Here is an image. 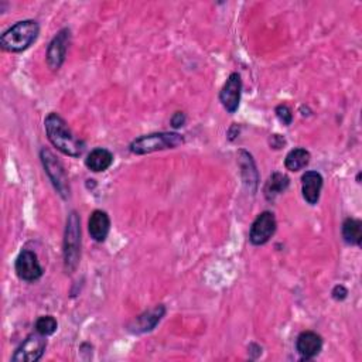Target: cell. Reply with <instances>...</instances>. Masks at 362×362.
Listing matches in <instances>:
<instances>
[{
  "label": "cell",
  "mask_w": 362,
  "mask_h": 362,
  "mask_svg": "<svg viewBox=\"0 0 362 362\" xmlns=\"http://www.w3.org/2000/svg\"><path fill=\"white\" fill-rule=\"evenodd\" d=\"M44 128L51 144L57 147V150H59L63 155L70 158H79L84 153V142L71 132L66 120L58 113L51 112L46 117Z\"/></svg>",
  "instance_id": "6da1fadb"
},
{
  "label": "cell",
  "mask_w": 362,
  "mask_h": 362,
  "mask_svg": "<svg viewBox=\"0 0 362 362\" xmlns=\"http://www.w3.org/2000/svg\"><path fill=\"white\" fill-rule=\"evenodd\" d=\"M40 35V26L36 20L17 21L0 37V46L9 53H21L32 46Z\"/></svg>",
  "instance_id": "7a4b0ae2"
},
{
  "label": "cell",
  "mask_w": 362,
  "mask_h": 362,
  "mask_svg": "<svg viewBox=\"0 0 362 362\" xmlns=\"http://www.w3.org/2000/svg\"><path fill=\"white\" fill-rule=\"evenodd\" d=\"M81 258V220L77 211H71L64 234V267L67 274H74Z\"/></svg>",
  "instance_id": "3957f363"
},
{
  "label": "cell",
  "mask_w": 362,
  "mask_h": 362,
  "mask_svg": "<svg viewBox=\"0 0 362 362\" xmlns=\"http://www.w3.org/2000/svg\"><path fill=\"white\" fill-rule=\"evenodd\" d=\"M184 143V139L175 132H160V133H150L135 139L131 143L129 150L133 155L142 156L153 152H160L166 149H175Z\"/></svg>",
  "instance_id": "277c9868"
},
{
  "label": "cell",
  "mask_w": 362,
  "mask_h": 362,
  "mask_svg": "<svg viewBox=\"0 0 362 362\" xmlns=\"http://www.w3.org/2000/svg\"><path fill=\"white\" fill-rule=\"evenodd\" d=\"M40 159L43 163V167L51 181V184L54 186L55 191L61 196L64 200L70 197V183H68V177L66 173V169L63 163L59 162L53 152H50L48 149H41L40 152Z\"/></svg>",
  "instance_id": "5b68a950"
},
{
  "label": "cell",
  "mask_w": 362,
  "mask_h": 362,
  "mask_svg": "<svg viewBox=\"0 0 362 362\" xmlns=\"http://www.w3.org/2000/svg\"><path fill=\"white\" fill-rule=\"evenodd\" d=\"M71 41L70 28H61L54 36L47 48V64L53 71H58L66 61L67 51Z\"/></svg>",
  "instance_id": "8992f818"
},
{
  "label": "cell",
  "mask_w": 362,
  "mask_h": 362,
  "mask_svg": "<svg viewBox=\"0 0 362 362\" xmlns=\"http://www.w3.org/2000/svg\"><path fill=\"white\" fill-rule=\"evenodd\" d=\"M46 347H47L46 337L36 331V333L30 334L20 344V347L13 354L12 361L13 362H36L44 355Z\"/></svg>",
  "instance_id": "52a82bcc"
},
{
  "label": "cell",
  "mask_w": 362,
  "mask_h": 362,
  "mask_svg": "<svg viewBox=\"0 0 362 362\" xmlns=\"http://www.w3.org/2000/svg\"><path fill=\"white\" fill-rule=\"evenodd\" d=\"M276 218L270 213V211H263L260 213L256 220L254 221L249 232V240L251 244L255 247L265 245L269 242V239L275 235L276 232Z\"/></svg>",
  "instance_id": "ba28073f"
},
{
  "label": "cell",
  "mask_w": 362,
  "mask_h": 362,
  "mask_svg": "<svg viewBox=\"0 0 362 362\" xmlns=\"http://www.w3.org/2000/svg\"><path fill=\"white\" fill-rule=\"evenodd\" d=\"M16 275L20 280L36 282L43 276V267L33 251L23 249L15 263Z\"/></svg>",
  "instance_id": "9c48e42d"
},
{
  "label": "cell",
  "mask_w": 362,
  "mask_h": 362,
  "mask_svg": "<svg viewBox=\"0 0 362 362\" xmlns=\"http://www.w3.org/2000/svg\"><path fill=\"white\" fill-rule=\"evenodd\" d=\"M240 94H242V79L238 73H232L220 93V101L228 113H235L238 111Z\"/></svg>",
  "instance_id": "30bf717a"
},
{
  "label": "cell",
  "mask_w": 362,
  "mask_h": 362,
  "mask_svg": "<svg viewBox=\"0 0 362 362\" xmlns=\"http://www.w3.org/2000/svg\"><path fill=\"white\" fill-rule=\"evenodd\" d=\"M166 314V307L163 305H158L156 307L150 309L140 316H137L128 327V330L133 334H143L152 331L164 317Z\"/></svg>",
  "instance_id": "8fae6325"
},
{
  "label": "cell",
  "mask_w": 362,
  "mask_h": 362,
  "mask_svg": "<svg viewBox=\"0 0 362 362\" xmlns=\"http://www.w3.org/2000/svg\"><path fill=\"white\" fill-rule=\"evenodd\" d=\"M323 348V339L314 331H305L297 337L296 350L303 359H312L320 354Z\"/></svg>",
  "instance_id": "7c38bea8"
},
{
  "label": "cell",
  "mask_w": 362,
  "mask_h": 362,
  "mask_svg": "<svg viewBox=\"0 0 362 362\" xmlns=\"http://www.w3.org/2000/svg\"><path fill=\"white\" fill-rule=\"evenodd\" d=\"M323 189V175L318 171H306L301 175V191H303V198L307 204L316 205L320 200Z\"/></svg>",
  "instance_id": "4fadbf2b"
},
{
  "label": "cell",
  "mask_w": 362,
  "mask_h": 362,
  "mask_svg": "<svg viewBox=\"0 0 362 362\" xmlns=\"http://www.w3.org/2000/svg\"><path fill=\"white\" fill-rule=\"evenodd\" d=\"M111 231V220L105 211L95 209L88 220V232L95 242H105Z\"/></svg>",
  "instance_id": "5bb4252c"
},
{
  "label": "cell",
  "mask_w": 362,
  "mask_h": 362,
  "mask_svg": "<svg viewBox=\"0 0 362 362\" xmlns=\"http://www.w3.org/2000/svg\"><path fill=\"white\" fill-rule=\"evenodd\" d=\"M113 163V155L104 147H97L85 159V166L94 173L108 170Z\"/></svg>",
  "instance_id": "9a60e30c"
},
{
  "label": "cell",
  "mask_w": 362,
  "mask_h": 362,
  "mask_svg": "<svg viewBox=\"0 0 362 362\" xmlns=\"http://www.w3.org/2000/svg\"><path fill=\"white\" fill-rule=\"evenodd\" d=\"M238 163L240 167V173H242L244 181L249 186L252 191H255L258 186V171H256V166H255L252 156L248 152H245V150H240Z\"/></svg>",
  "instance_id": "2e32d148"
},
{
  "label": "cell",
  "mask_w": 362,
  "mask_h": 362,
  "mask_svg": "<svg viewBox=\"0 0 362 362\" xmlns=\"http://www.w3.org/2000/svg\"><path fill=\"white\" fill-rule=\"evenodd\" d=\"M289 184H290V181H289L287 175H285L282 173H274L266 181L265 189H263L266 200L267 201H275V198L279 194H282L287 190Z\"/></svg>",
  "instance_id": "e0dca14e"
},
{
  "label": "cell",
  "mask_w": 362,
  "mask_h": 362,
  "mask_svg": "<svg viewBox=\"0 0 362 362\" xmlns=\"http://www.w3.org/2000/svg\"><path fill=\"white\" fill-rule=\"evenodd\" d=\"M310 159H312V156L306 149L297 147V149L290 150V152L287 153V156L285 159V166L290 171H300L301 169H305V167L309 166Z\"/></svg>",
  "instance_id": "ac0fdd59"
},
{
  "label": "cell",
  "mask_w": 362,
  "mask_h": 362,
  "mask_svg": "<svg viewBox=\"0 0 362 362\" xmlns=\"http://www.w3.org/2000/svg\"><path fill=\"white\" fill-rule=\"evenodd\" d=\"M343 238L348 245L361 247L362 242V222L355 218H347L343 224Z\"/></svg>",
  "instance_id": "d6986e66"
},
{
  "label": "cell",
  "mask_w": 362,
  "mask_h": 362,
  "mask_svg": "<svg viewBox=\"0 0 362 362\" xmlns=\"http://www.w3.org/2000/svg\"><path fill=\"white\" fill-rule=\"evenodd\" d=\"M57 327H58V323H57V320L53 316H41V317H39L37 321H36V325H35L37 333H40L44 337L53 336L57 331Z\"/></svg>",
  "instance_id": "ffe728a7"
},
{
  "label": "cell",
  "mask_w": 362,
  "mask_h": 362,
  "mask_svg": "<svg viewBox=\"0 0 362 362\" xmlns=\"http://www.w3.org/2000/svg\"><path fill=\"white\" fill-rule=\"evenodd\" d=\"M276 116H278V119L280 120V122H282L285 126H289V125H292V122H293L292 109H290L286 104H280V105L276 108Z\"/></svg>",
  "instance_id": "44dd1931"
},
{
  "label": "cell",
  "mask_w": 362,
  "mask_h": 362,
  "mask_svg": "<svg viewBox=\"0 0 362 362\" xmlns=\"http://www.w3.org/2000/svg\"><path fill=\"white\" fill-rule=\"evenodd\" d=\"M186 120H187V117L183 112H175L170 119V124L174 129H178V128H183L186 125Z\"/></svg>",
  "instance_id": "7402d4cb"
},
{
  "label": "cell",
  "mask_w": 362,
  "mask_h": 362,
  "mask_svg": "<svg viewBox=\"0 0 362 362\" xmlns=\"http://www.w3.org/2000/svg\"><path fill=\"white\" fill-rule=\"evenodd\" d=\"M331 296H333V298L337 300V301H343V300L347 298L348 290H347L343 285H337V286L333 289V292H331Z\"/></svg>",
  "instance_id": "603a6c76"
},
{
  "label": "cell",
  "mask_w": 362,
  "mask_h": 362,
  "mask_svg": "<svg viewBox=\"0 0 362 362\" xmlns=\"http://www.w3.org/2000/svg\"><path fill=\"white\" fill-rule=\"evenodd\" d=\"M269 144H270L272 149L279 150V149H282V147L286 144V140H285V137L280 136V135H272L270 139H269Z\"/></svg>",
  "instance_id": "cb8c5ba5"
}]
</instances>
